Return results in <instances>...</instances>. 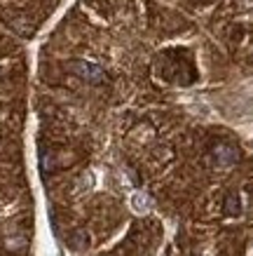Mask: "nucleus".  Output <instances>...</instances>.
Instances as JSON below:
<instances>
[{"label":"nucleus","instance_id":"20e7f679","mask_svg":"<svg viewBox=\"0 0 253 256\" xmlns=\"http://www.w3.org/2000/svg\"><path fill=\"white\" fill-rule=\"evenodd\" d=\"M225 214H230V216H237L239 214V198L235 193L228 195V204H225Z\"/></svg>","mask_w":253,"mask_h":256},{"label":"nucleus","instance_id":"f257e3e1","mask_svg":"<svg viewBox=\"0 0 253 256\" xmlns=\"http://www.w3.org/2000/svg\"><path fill=\"white\" fill-rule=\"evenodd\" d=\"M73 70H75L80 78L89 80V82H101V80L106 78L103 68H101V66H96V64H92V62H75V64H73Z\"/></svg>","mask_w":253,"mask_h":256},{"label":"nucleus","instance_id":"7ed1b4c3","mask_svg":"<svg viewBox=\"0 0 253 256\" xmlns=\"http://www.w3.org/2000/svg\"><path fill=\"white\" fill-rule=\"evenodd\" d=\"M131 207H134L138 214H143V212L150 210V198H148L146 193H141V190H138V193L131 195Z\"/></svg>","mask_w":253,"mask_h":256},{"label":"nucleus","instance_id":"f03ea898","mask_svg":"<svg viewBox=\"0 0 253 256\" xmlns=\"http://www.w3.org/2000/svg\"><path fill=\"white\" fill-rule=\"evenodd\" d=\"M216 158H218V162L221 164H232L237 160V150L230 146H218L216 148Z\"/></svg>","mask_w":253,"mask_h":256}]
</instances>
